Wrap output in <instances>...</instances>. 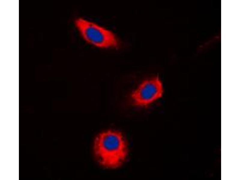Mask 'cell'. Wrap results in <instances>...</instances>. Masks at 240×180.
Returning a JSON list of instances; mask_svg holds the SVG:
<instances>
[{
    "instance_id": "obj_2",
    "label": "cell",
    "mask_w": 240,
    "mask_h": 180,
    "mask_svg": "<svg viewBox=\"0 0 240 180\" xmlns=\"http://www.w3.org/2000/svg\"><path fill=\"white\" fill-rule=\"evenodd\" d=\"M75 24L83 39L94 46L108 49L118 45V39L114 33L102 26L81 17L76 18Z\"/></svg>"
},
{
    "instance_id": "obj_3",
    "label": "cell",
    "mask_w": 240,
    "mask_h": 180,
    "mask_svg": "<svg viewBox=\"0 0 240 180\" xmlns=\"http://www.w3.org/2000/svg\"><path fill=\"white\" fill-rule=\"evenodd\" d=\"M164 92L163 83L158 77L146 79L131 93L132 103L137 107L147 106L161 98Z\"/></svg>"
},
{
    "instance_id": "obj_1",
    "label": "cell",
    "mask_w": 240,
    "mask_h": 180,
    "mask_svg": "<svg viewBox=\"0 0 240 180\" xmlns=\"http://www.w3.org/2000/svg\"><path fill=\"white\" fill-rule=\"evenodd\" d=\"M94 157L101 166L108 169L119 167L125 162L128 147L124 136L119 131L112 129L100 133L94 140Z\"/></svg>"
}]
</instances>
